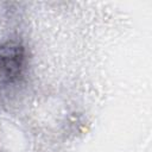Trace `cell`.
I'll list each match as a JSON object with an SVG mask.
<instances>
[{"mask_svg": "<svg viewBox=\"0 0 152 152\" xmlns=\"http://www.w3.org/2000/svg\"><path fill=\"white\" fill-rule=\"evenodd\" d=\"M26 68V49L17 40L0 44V86L17 83Z\"/></svg>", "mask_w": 152, "mask_h": 152, "instance_id": "obj_1", "label": "cell"}]
</instances>
